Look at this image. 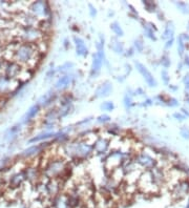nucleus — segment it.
<instances>
[{
    "instance_id": "nucleus-1",
    "label": "nucleus",
    "mask_w": 189,
    "mask_h": 208,
    "mask_svg": "<svg viewBox=\"0 0 189 208\" xmlns=\"http://www.w3.org/2000/svg\"><path fill=\"white\" fill-rule=\"evenodd\" d=\"M42 55L37 50L36 44H30L20 41H13L5 45L3 51V59L14 61L19 65L31 71L37 67Z\"/></svg>"
},
{
    "instance_id": "nucleus-2",
    "label": "nucleus",
    "mask_w": 189,
    "mask_h": 208,
    "mask_svg": "<svg viewBox=\"0 0 189 208\" xmlns=\"http://www.w3.org/2000/svg\"><path fill=\"white\" fill-rule=\"evenodd\" d=\"M64 150L66 156H68L71 159H76V160H84L87 159L94 151L93 147L85 144L83 141L80 140L74 141V142L67 143L64 146Z\"/></svg>"
},
{
    "instance_id": "nucleus-3",
    "label": "nucleus",
    "mask_w": 189,
    "mask_h": 208,
    "mask_svg": "<svg viewBox=\"0 0 189 208\" xmlns=\"http://www.w3.org/2000/svg\"><path fill=\"white\" fill-rule=\"evenodd\" d=\"M133 160L142 169L151 170L157 167V154L149 147H144L141 152L134 155Z\"/></svg>"
},
{
    "instance_id": "nucleus-4",
    "label": "nucleus",
    "mask_w": 189,
    "mask_h": 208,
    "mask_svg": "<svg viewBox=\"0 0 189 208\" xmlns=\"http://www.w3.org/2000/svg\"><path fill=\"white\" fill-rule=\"evenodd\" d=\"M137 186H138V190H140L143 195H157L161 189L154 183L150 170H145L142 172Z\"/></svg>"
},
{
    "instance_id": "nucleus-5",
    "label": "nucleus",
    "mask_w": 189,
    "mask_h": 208,
    "mask_svg": "<svg viewBox=\"0 0 189 208\" xmlns=\"http://www.w3.org/2000/svg\"><path fill=\"white\" fill-rule=\"evenodd\" d=\"M104 62V38L100 36V41L97 43V53L93 56V63H91L90 76L97 77L101 71V67Z\"/></svg>"
},
{
    "instance_id": "nucleus-6",
    "label": "nucleus",
    "mask_w": 189,
    "mask_h": 208,
    "mask_svg": "<svg viewBox=\"0 0 189 208\" xmlns=\"http://www.w3.org/2000/svg\"><path fill=\"white\" fill-rule=\"evenodd\" d=\"M28 13L35 16L37 19L42 21V20H47L51 15V8L47 2L45 1H33L30 2L28 5Z\"/></svg>"
},
{
    "instance_id": "nucleus-7",
    "label": "nucleus",
    "mask_w": 189,
    "mask_h": 208,
    "mask_svg": "<svg viewBox=\"0 0 189 208\" xmlns=\"http://www.w3.org/2000/svg\"><path fill=\"white\" fill-rule=\"evenodd\" d=\"M0 68H1V75L18 81L23 66L19 65L18 63L14 61H7V60L1 59L0 60Z\"/></svg>"
},
{
    "instance_id": "nucleus-8",
    "label": "nucleus",
    "mask_w": 189,
    "mask_h": 208,
    "mask_svg": "<svg viewBox=\"0 0 189 208\" xmlns=\"http://www.w3.org/2000/svg\"><path fill=\"white\" fill-rule=\"evenodd\" d=\"M127 158V155L123 154L121 151H111L105 158L104 167L108 172L113 171L114 169L121 167L124 163L125 159Z\"/></svg>"
},
{
    "instance_id": "nucleus-9",
    "label": "nucleus",
    "mask_w": 189,
    "mask_h": 208,
    "mask_svg": "<svg viewBox=\"0 0 189 208\" xmlns=\"http://www.w3.org/2000/svg\"><path fill=\"white\" fill-rule=\"evenodd\" d=\"M19 81L0 75V98L15 92L19 86Z\"/></svg>"
},
{
    "instance_id": "nucleus-10",
    "label": "nucleus",
    "mask_w": 189,
    "mask_h": 208,
    "mask_svg": "<svg viewBox=\"0 0 189 208\" xmlns=\"http://www.w3.org/2000/svg\"><path fill=\"white\" fill-rule=\"evenodd\" d=\"M189 192V182L183 180L171 188V196L173 200H182Z\"/></svg>"
},
{
    "instance_id": "nucleus-11",
    "label": "nucleus",
    "mask_w": 189,
    "mask_h": 208,
    "mask_svg": "<svg viewBox=\"0 0 189 208\" xmlns=\"http://www.w3.org/2000/svg\"><path fill=\"white\" fill-rule=\"evenodd\" d=\"M134 65H136V68L138 69L139 73L142 75V77L144 78L146 83H147L150 87H156L157 86V80L154 79L153 74L148 71V68L146 67L144 64H142V63H140V62H136L134 63Z\"/></svg>"
},
{
    "instance_id": "nucleus-12",
    "label": "nucleus",
    "mask_w": 189,
    "mask_h": 208,
    "mask_svg": "<svg viewBox=\"0 0 189 208\" xmlns=\"http://www.w3.org/2000/svg\"><path fill=\"white\" fill-rule=\"evenodd\" d=\"M50 208H70V204H68L67 193L61 191L58 196H56L53 199L51 206Z\"/></svg>"
},
{
    "instance_id": "nucleus-13",
    "label": "nucleus",
    "mask_w": 189,
    "mask_h": 208,
    "mask_svg": "<svg viewBox=\"0 0 189 208\" xmlns=\"http://www.w3.org/2000/svg\"><path fill=\"white\" fill-rule=\"evenodd\" d=\"M93 149L96 154H100V155L104 154V152H107L108 150H109V141L104 138L99 137L97 142L94 143V145L93 146Z\"/></svg>"
},
{
    "instance_id": "nucleus-14",
    "label": "nucleus",
    "mask_w": 189,
    "mask_h": 208,
    "mask_svg": "<svg viewBox=\"0 0 189 208\" xmlns=\"http://www.w3.org/2000/svg\"><path fill=\"white\" fill-rule=\"evenodd\" d=\"M74 42H75V46H76V53L78 56H86L88 54V50L86 47V45H85V42L84 40L82 38H80V37H77L75 36L74 37Z\"/></svg>"
},
{
    "instance_id": "nucleus-15",
    "label": "nucleus",
    "mask_w": 189,
    "mask_h": 208,
    "mask_svg": "<svg viewBox=\"0 0 189 208\" xmlns=\"http://www.w3.org/2000/svg\"><path fill=\"white\" fill-rule=\"evenodd\" d=\"M74 77L71 75H63L57 80V82L55 83V88L56 89H64L68 87L70 85V83L73 82Z\"/></svg>"
},
{
    "instance_id": "nucleus-16",
    "label": "nucleus",
    "mask_w": 189,
    "mask_h": 208,
    "mask_svg": "<svg viewBox=\"0 0 189 208\" xmlns=\"http://www.w3.org/2000/svg\"><path fill=\"white\" fill-rule=\"evenodd\" d=\"M113 91V86L109 82L102 83L101 85L97 88L96 91V98H102V97H107Z\"/></svg>"
},
{
    "instance_id": "nucleus-17",
    "label": "nucleus",
    "mask_w": 189,
    "mask_h": 208,
    "mask_svg": "<svg viewBox=\"0 0 189 208\" xmlns=\"http://www.w3.org/2000/svg\"><path fill=\"white\" fill-rule=\"evenodd\" d=\"M109 178L113 181L116 182L117 184L121 185V183L124 181V178H125V172H124V170H123L122 166L114 169L113 171H110L109 172Z\"/></svg>"
},
{
    "instance_id": "nucleus-18",
    "label": "nucleus",
    "mask_w": 189,
    "mask_h": 208,
    "mask_svg": "<svg viewBox=\"0 0 189 208\" xmlns=\"http://www.w3.org/2000/svg\"><path fill=\"white\" fill-rule=\"evenodd\" d=\"M109 46L116 54H123V52H124V46H123V43L120 42L117 38H111L110 39V45Z\"/></svg>"
},
{
    "instance_id": "nucleus-19",
    "label": "nucleus",
    "mask_w": 189,
    "mask_h": 208,
    "mask_svg": "<svg viewBox=\"0 0 189 208\" xmlns=\"http://www.w3.org/2000/svg\"><path fill=\"white\" fill-rule=\"evenodd\" d=\"M99 139V136L94 134V132H90V134H86L83 137L81 140L84 142L85 144H87V145H90L93 147L94 145V143L97 142V140Z\"/></svg>"
},
{
    "instance_id": "nucleus-20",
    "label": "nucleus",
    "mask_w": 189,
    "mask_h": 208,
    "mask_svg": "<svg viewBox=\"0 0 189 208\" xmlns=\"http://www.w3.org/2000/svg\"><path fill=\"white\" fill-rule=\"evenodd\" d=\"M143 28H144L146 37L150 38L151 40H157L156 35H154V32H153V30L156 31L154 24H153V23H145V24L143 25Z\"/></svg>"
},
{
    "instance_id": "nucleus-21",
    "label": "nucleus",
    "mask_w": 189,
    "mask_h": 208,
    "mask_svg": "<svg viewBox=\"0 0 189 208\" xmlns=\"http://www.w3.org/2000/svg\"><path fill=\"white\" fill-rule=\"evenodd\" d=\"M39 109H40V105H39V104H36V105H33V106H32V107L27 111V115H25V117H24V122H27V121H30L31 119L35 118V117H36V115L38 114Z\"/></svg>"
},
{
    "instance_id": "nucleus-22",
    "label": "nucleus",
    "mask_w": 189,
    "mask_h": 208,
    "mask_svg": "<svg viewBox=\"0 0 189 208\" xmlns=\"http://www.w3.org/2000/svg\"><path fill=\"white\" fill-rule=\"evenodd\" d=\"M58 134H56V132H44V134H41L39 136H37V137H34L33 139H31L30 142L33 143V142H38V141H43V140H46V139H50L51 137H55Z\"/></svg>"
},
{
    "instance_id": "nucleus-23",
    "label": "nucleus",
    "mask_w": 189,
    "mask_h": 208,
    "mask_svg": "<svg viewBox=\"0 0 189 208\" xmlns=\"http://www.w3.org/2000/svg\"><path fill=\"white\" fill-rule=\"evenodd\" d=\"M110 30L114 32V35L118 37H122L123 35H124V32H123L121 25L119 24L118 22H113L110 24Z\"/></svg>"
},
{
    "instance_id": "nucleus-24",
    "label": "nucleus",
    "mask_w": 189,
    "mask_h": 208,
    "mask_svg": "<svg viewBox=\"0 0 189 208\" xmlns=\"http://www.w3.org/2000/svg\"><path fill=\"white\" fill-rule=\"evenodd\" d=\"M173 27L171 23H167V25H166L165 27V31H164V36H163V38L164 39H167L169 40L171 38H173Z\"/></svg>"
},
{
    "instance_id": "nucleus-25",
    "label": "nucleus",
    "mask_w": 189,
    "mask_h": 208,
    "mask_svg": "<svg viewBox=\"0 0 189 208\" xmlns=\"http://www.w3.org/2000/svg\"><path fill=\"white\" fill-rule=\"evenodd\" d=\"M41 148H42V146H40V145H36V146L30 147L28 149L24 150L23 155L27 156V157H28V156H32V155H35V154H37V152H39L40 150H41Z\"/></svg>"
},
{
    "instance_id": "nucleus-26",
    "label": "nucleus",
    "mask_w": 189,
    "mask_h": 208,
    "mask_svg": "<svg viewBox=\"0 0 189 208\" xmlns=\"http://www.w3.org/2000/svg\"><path fill=\"white\" fill-rule=\"evenodd\" d=\"M177 51H179L180 56H183L184 51H185V43H184V39H183L182 35L179 37V39H177Z\"/></svg>"
},
{
    "instance_id": "nucleus-27",
    "label": "nucleus",
    "mask_w": 189,
    "mask_h": 208,
    "mask_svg": "<svg viewBox=\"0 0 189 208\" xmlns=\"http://www.w3.org/2000/svg\"><path fill=\"white\" fill-rule=\"evenodd\" d=\"M71 101H73V97L70 95H65L61 98L60 103H61V106H68L71 104Z\"/></svg>"
},
{
    "instance_id": "nucleus-28",
    "label": "nucleus",
    "mask_w": 189,
    "mask_h": 208,
    "mask_svg": "<svg viewBox=\"0 0 189 208\" xmlns=\"http://www.w3.org/2000/svg\"><path fill=\"white\" fill-rule=\"evenodd\" d=\"M70 111V105L68 106H61V108L58 109L59 112V118H63L65 116H67Z\"/></svg>"
},
{
    "instance_id": "nucleus-29",
    "label": "nucleus",
    "mask_w": 189,
    "mask_h": 208,
    "mask_svg": "<svg viewBox=\"0 0 189 208\" xmlns=\"http://www.w3.org/2000/svg\"><path fill=\"white\" fill-rule=\"evenodd\" d=\"M101 108L103 111H111L114 108V105L111 101H106V102H103L101 104Z\"/></svg>"
},
{
    "instance_id": "nucleus-30",
    "label": "nucleus",
    "mask_w": 189,
    "mask_h": 208,
    "mask_svg": "<svg viewBox=\"0 0 189 208\" xmlns=\"http://www.w3.org/2000/svg\"><path fill=\"white\" fill-rule=\"evenodd\" d=\"M177 5L183 13L189 14V7L187 5V3H185V2H177Z\"/></svg>"
},
{
    "instance_id": "nucleus-31",
    "label": "nucleus",
    "mask_w": 189,
    "mask_h": 208,
    "mask_svg": "<svg viewBox=\"0 0 189 208\" xmlns=\"http://www.w3.org/2000/svg\"><path fill=\"white\" fill-rule=\"evenodd\" d=\"M134 47L138 52H143V48H144V45H143V42L141 39H136L134 40Z\"/></svg>"
},
{
    "instance_id": "nucleus-32",
    "label": "nucleus",
    "mask_w": 189,
    "mask_h": 208,
    "mask_svg": "<svg viewBox=\"0 0 189 208\" xmlns=\"http://www.w3.org/2000/svg\"><path fill=\"white\" fill-rule=\"evenodd\" d=\"M143 4L145 5V7H146V10H147L148 12H154L156 10V4L153 3V2H150V1H144L143 2Z\"/></svg>"
},
{
    "instance_id": "nucleus-33",
    "label": "nucleus",
    "mask_w": 189,
    "mask_h": 208,
    "mask_svg": "<svg viewBox=\"0 0 189 208\" xmlns=\"http://www.w3.org/2000/svg\"><path fill=\"white\" fill-rule=\"evenodd\" d=\"M161 63H162V65L164 66V67H169L170 66V59H169V57L167 56V55H164V56L162 57V59H161Z\"/></svg>"
},
{
    "instance_id": "nucleus-34",
    "label": "nucleus",
    "mask_w": 189,
    "mask_h": 208,
    "mask_svg": "<svg viewBox=\"0 0 189 208\" xmlns=\"http://www.w3.org/2000/svg\"><path fill=\"white\" fill-rule=\"evenodd\" d=\"M71 67H73V63L67 62V63H65V64H63L62 66H60L58 71L61 72V73H65L66 71H70Z\"/></svg>"
},
{
    "instance_id": "nucleus-35",
    "label": "nucleus",
    "mask_w": 189,
    "mask_h": 208,
    "mask_svg": "<svg viewBox=\"0 0 189 208\" xmlns=\"http://www.w3.org/2000/svg\"><path fill=\"white\" fill-rule=\"evenodd\" d=\"M124 104H125L126 108L130 107L131 104H133V99H131V97L128 94H126L124 96Z\"/></svg>"
},
{
    "instance_id": "nucleus-36",
    "label": "nucleus",
    "mask_w": 189,
    "mask_h": 208,
    "mask_svg": "<svg viewBox=\"0 0 189 208\" xmlns=\"http://www.w3.org/2000/svg\"><path fill=\"white\" fill-rule=\"evenodd\" d=\"M161 76H162L163 82H164L165 84H169V75H168L167 71H165V69H164V71H162Z\"/></svg>"
},
{
    "instance_id": "nucleus-37",
    "label": "nucleus",
    "mask_w": 189,
    "mask_h": 208,
    "mask_svg": "<svg viewBox=\"0 0 189 208\" xmlns=\"http://www.w3.org/2000/svg\"><path fill=\"white\" fill-rule=\"evenodd\" d=\"M109 121H110V117L107 115H101L98 117L99 123H106V122H109Z\"/></svg>"
},
{
    "instance_id": "nucleus-38",
    "label": "nucleus",
    "mask_w": 189,
    "mask_h": 208,
    "mask_svg": "<svg viewBox=\"0 0 189 208\" xmlns=\"http://www.w3.org/2000/svg\"><path fill=\"white\" fill-rule=\"evenodd\" d=\"M181 136L184 139H189V129L187 127H182L181 128Z\"/></svg>"
},
{
    "instance_id": "nucleus-39",
    "label": "nucleus",
    "mask_w": 189,
    "mask_h": 208,
    "mask_svg": "<svg viewBox=\"0 0 189 208\" xmlns=\"http://www.w3.org/2000/svg\"><path fill=\"white\" fill-rule=\"evenodd\" d=\"M88 7H90V16H91V17H96V15H97L96 7H94L93 4H88Z\"/></svg>"
},
{
    "instance_id": "nucleus-40",
    "label": "nucleus",
    "mask_w": 189,
    "mask_h": 208,
    "mask_svg": "<svg viewBox=\"0 0 189 208\" xmlns=\"http://www.w3.org/2000/svg\"><path fill=\"white\" fill-rule=\"evenodd\" d=\"M173 117L176 118L177 120L182 121V120H185L186 116H185V115H183V114H181V112H176V114H173Z\"/></svg>"
},
{
    "instance_id": "nucleus-41",
    "label": "nucleus",
    "mask_w": 189,
    "mask_h": 208,
    "mask_svg": "<svg viewBox=\"0 0 189 208\" xmlns=\"http://www.w3.org/2000/svg\"><path fill=\"white\" fill-rule=\"evenodd\" d=\"M184 84L186 86V89H189V75L185 76V78H184Z\"/></svg>"
},
{
    "instance_id": "nucleus-42",
    "label": "nucleus",
    "mask_w": 189,
    "mask_h": 208,
    "mask_svg": "<svg viewBox=\"0 0 189 208\" xmlns=\"http://www.w3.org/2000/svg\"><path fill=\"white\" fill-rule=\"evenodd\" d=\"M172 43H173V38H171V39H169V40H167V43H166V47H169V46H171L172 45Z\"/></svg>"
},
{
    "instance_id": "nucleus-43",
    "label": "nucleus",
    "mask_w": 189,
    "mask_h": 208,
    "mask_svg": "<svg viewBox=\"0 0 189 208\" xmlns=\"http://www.w3.org/2000/svg\"><path fill=\"white\" fill-rule=\"evenodd\" d=\"M133 48H130L129 51H127V54H126V56H133Z\"/></svg>"
},
{
    "instance_id": "nucleus-44",
    "label": "nucleus",
    "mask_w": 189,
    "mask_h": 208,
    "mask_svg": "<svg viewBox=\"0 0 189 208\" xmlns=\"http://www.w3.org/2000/svg\"><path fill=\"white\" fill-rule=\"evenodd\" d=\"M151 104H153V102H151V100H146L145 101V103H144V105H151Z\"/></svg>"
},
{
    "instance_id": "nucleus-45",
    "label": "nucleus",
    "mask_w": 189,
    "mask_h": 208,
    "mask_svg": "<svg viewBox=\"0 0 189 208\" xmlns=\"http://www.w3.org/2000/svg\"><path fill=\"white\" fill-rule=\"evenodd\" d=\"M185 64L189 66V57L188 56L185 57Z\"/></svg>"
},
{
    "instance_id": "nucleus-46",
    "label": "nucleus",
    "mask_w": 189,
    "mask_h": 208,
    "mask_svg": "<svg viewBox=\"0 0 189 208\" xmlns=\"http://www.w3.org/2000/svg\"><path fill=\"white\" fill-rule=\"evenodd\" d=\"M182 112H184V114H185V115H187V116H189V111H186V109H185V108H182Z\"/></svg>"
},
{
    "instance_id": "nucleus-47",
    "label": "nucleus",
    "mask_w": 189,
    "mask_h": 208,
    "mask_svg": "<svg viewBox=\"0 0 189 208\" xmlns=\"http://www.w3.org/2000/svg\"><path fill=\"white\" fill-rule=\"evenodd\" d=\"M186 101H187V102L189 103V92H188V94H186Z\"/></svg>"
},
{
    "instance_id": "nucleus-48",
    "label": "nucleus",
    "mask_w": 189,
    "mask_h": 208,
    "mask_svg": "<svg viewBox=\"0 0 189 208\" xmlns=\"http://www.w3.org/2000/svg\"><path fill=\"white\" fill-rule=\"evenodd\" d=\"M0 102H1V98H0Z\"/></svg>"
}]
</instances>
